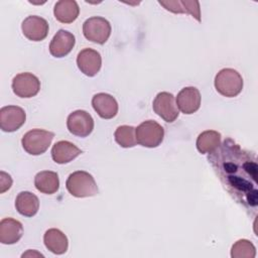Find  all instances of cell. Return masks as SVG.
<instances>
[{
  "mask_svg": "<svg viewBox=\"0 0 258 258\" xmlns=\"http://www.w3.org/2000/svg\"><path fill=\"white\" fill-rule=\"evenodd\" d=\"M68 191L76 198L94 197L99 192L97 183L87 171L78 170L71 173L66 181Z\"/></svg>",
  "mask_w": 258,
  "mask_h": 258,
  "instance_id": "obj_1",
  "label": "cell"
},
{
  "mask_svg": "<svg viewBox=\"0 0 258 258\" xmlns=\"http://www.w3.org/2000/svg\"><path fill=\"white\" fill-rule=\"evenodd\" d=\"M215 88L224 97L238 96L243 89V79L234 69H223L215 77Z\"/></svg>",
  "mask_w": 258,
  "mask_h": 258,
  "instance_id": "obj_2",
  "label": "cell"
},
{
  "mask_svg": "<svg viewBox=\"0 0 258 258\" xmlns=\"http://www.w3.org/2000/svg\"><path fill=\"white\" fill-rule=\"evenodd\" d=\"M53 137V132L43 129H32L23 135L21 139L22 147L31 155H40L48 149Z\"/></svg>",
  "mask_w": 258,
  "mask_h": 258,
  "instance_id": "obj_3",
  "label": "cell"
},
{
  "mask_svg": "<svg viewBox=\"0 0 258 258\" xmlns=\"http://www.w3.org/2000/svg\"><path fill=\"white\" fill-rule=\"evenodd\" d=\"M137 143L144 147L154 148L161 144L164 137V129L153 120H146L135 128Z\"/></svg>",
  "mask_w": 258,
  "mask_h": 258,
  "instance_id": "obj_4",
  "label": "cell"
},
{
  "mask_svg": "<svg viewBox=\"0 0 258 258\" xmlns=\"http://www.w3.org/2000/svg\"><path fill=\"white\" fill-rule=\"evenodd\" d=\"M83 33L88 40L98 44H104L110 37L111 24L104 17L93 16L84 22Z\"/></svg>",
  "mask_w": 258,
  "mask_h": 258,
  "instance_id": "obj_5",
  "label": "cell"
},
{
  "mask_svg": "<svg viewBox=\"0 0 258 258\" xmlns=\"http://www.w3.org/2000/svg\"><path fill=\"white\" fill-rule=\"evenodd\" d=\"M153 111L165 122L172 123L178 117V108L175 104L174 96L168 92H160L156 95L152 103Z\"/></svg>",
  "mask_w": 258,
  "mask_h": 258,
  "instance_id": "obj_6",
  "label": "cell"
},
{
  "mask_svg": "<svg viewBox=\"0 0 258 258\" xmlns=\"http://www.w3.org/2000/svg\"><path fill=\"white\" fill-rule=\"evenodd\" d=\"M40 81L31 73H20L12 80V91L20 98H31L38 94Z\"/></svg>",
  "mask_w": 258,
  "mask_h": 258,
  "instance_id": "obj_7",
  "label": "cell"
},
{
  "mask_svg": "<svg viewBox=\"0 0 258 258\" xmlns=\"http://www.w3.org/2000/svg\"><path fill=\"white\" fill-rule=\"evenodd\" d=\"M67 127L73 135L87 137L94 129V119L87 111L77 110L69 115Z\"/></svg>",
  "mask_w": 258,
  "mask_h": 258,
  "instance_id": "obj_8",
  "label": "cell"
},
{
  "mask_svg": "<svg viewBox=\"0 0 258 258\" xmlns=\"http://www.w3.org/2000/svg\"><path fill=\"white\" fill-rule=\"evenodd\" d=\"M26 120L25 111L18 106H5L0 109V128L4 132L18 130Z\"/></svg>",
  "mask_w": 258,
  "mask_h": 258,
  "instance_id": "obj_9",
  "label": "cell"
},
{
  "mask_svg": "<svg viewBox=\"0 0 258 258\" xmlns=\"http://www.w3.org/2000/svg\"><path fill=\"white\" fill-rule=\"evenodd\" d=\"M48 23L47 21L36 15L27 16L21 24L23 35L31 41H41L48 34Z\"/></svg>",
  "mask_w": 258,
  "mask_h": 258,
  "instance_id": "obj_10",
  "label": "cell"
},
{
  "mask_svg": "<svg viewBox=\"0 0 258 258\" xmlns=\"http://www.w3.org/2000/svg\"><path fill=\"white\" fill-rule=\"evenodd\" d=\"M77 64L84 75L94 77L99 73L102 66L101 54L95 49L84 48L77 56Z\"/></svg>",
  "mask_w": 258,
  "mask_h": 258,
  "instance_id": "obj_11",
  "label": "cell"
},
{
  "mask_svg": "<svg viewBox=\"0 0 258 258\" xmlns=\"http://www.w3.org/2000/svg\"><path fill=\"white\" fill-rule=\"evenodd\" d=\"M75 43L76 38L73 33L64 29H59L50 41L49 52L54 57H63L72 51Z\"/></svg>",
  "mask_w": 258,
  "mask_h": 258,
  "instance_id": "obj_12",
  "label": "cell"
},
{
  "mask_svg": "<svg viewBox=\"0 0 258 258\" xmlns=\"http://www.w3.org/2000/svg\"><path fill=\"white\" fill-rule=\"evenodd\" d=\"M177 108L186 115L192 114L200 109L201 94L196 87H185L176 96Z\"/></svg>",
  "mask_w": 258,
  "mask_h": 258,
  "instance_id": "obj_13",
  "label": "cell"
},
{
  "mask_svg": "<svg viewBox=\"0 0 258 258\" xmlns=\"http://www.w3.org/2000/svg\"><path fill=\"white\" fill-rule=\"evenodd\" d=\"M92 106L103 119H112L118 113V103L116 99L106 93L96 94L92 99Z\"/></svg>",
  "mask_w": 258,
  "mask_h": 258,
  "instance_id": "obj_14",
  "label": "cell"
},
{
  "mask_svg": "<svg viewBox=\"0 0 258 258\" xmlns=\"http://www.w3.org/2000/svg\"><path fill=\"white\" fill-rule=\"evenodd\" d=\"M23 235L22 224L13 218H4L0 222V242L5 245L17 243Z\"/></svg>",
  "mask_w": 258,
  "mask_h": 258,
  "instance_id": "obj_15",
  "label": "cell"
},
{
  "mask_svg": "<svg viewBox=\"0 0 258 258\" xmlns=\"http://www.w3.org/2000/svg\"><path fill=\"white\" fill-rule=\"evenodd\" d=\"M81 153L82 150L80 148L67 140H60L56 142L51 148V157L53 161L58 164L69 163L78 157Z\"/></svg>",
  "mask_w": 258,
  "mask_h": 258,
  "instance_id": "obj_16",
  "label": "cell"
},
{
  "mask_svg": "<svg viewBox=\"0 0 258 258\" xmlns=\"http://www.w3.org/2000/svg\"><path fill=\"white\" fill-rule=\"evenodd\" d=\"M43 242L45 247L53 254L61 255L67 252L69 247V241L67 236L58 229H48L44 236Z\"/></svg>",
  "mask_w": 258,
  "mask_h": 258,
  "instance_id": "obj_17",
  "label": "cell"
},
{
  "mask_svg": "<svg viewBox=\"0 0 258 258\" xmlns=\"http://www.w3.org/2000/svg\"><path fill=\"white\" fill-rule=\"evenodd\" d=\"M80 13V8L75 0L57 1L53 8V14L57 21L61 23L74 22Z\"/></svg>",
  "mask_w": 258,
  "mask_h": 258,
  "instance_id": "obj_18",
  "label": "cell"
},
{
  "mask_svg": "<svg viewBox=\"0 0 258 258\" xmlns=\"http://www.w3.org/2000/svg\"><path fill=\"white\" fill-rule=\"evenodd\" d=\"M34 185L38 191L52 195L56 192L59 187L58 175L56 172L50 170L39 171L34 177Z\"/></svg>",
  "mask_w": 258,
  "mask_h": 258,
  "instance_id": "obj_19",
  "label": "cell"
},
{
  "mask_svg": "<svg viewBox=\"0 0 258 258\" xmlns=\"http://www.w3.org/2000/svg\"><path fill=\"white\" fill-rule=\"evenodd\" d=\"M15 208L20 215L24 217H33L38 212L39 200L30 191H21L16 197Z\"/></svg>",
  "mask_w": 258,
  "mask_h": 258,
  "instance_id": "obj_20",
  "label": "cell"
},
{
  "mask_svg": "<svg viewBox=\"0 0 258 258\" xmlns=\"http://www.w3.org/2000/svg\"><path fill=\"white\" fill-rule=\"evenodd\" d=\"M161 6L172 13H187L198 21H201V9L198 1H159Z\"/></svg>",
  "mask_w": 258,
  "mask_h": 258,
  "instance_id": "obj_21",
  "label": "cell"
},
{
  "mask_svg": "<svg viewBox=\"0 0 258 258\" xmlns=\"http://www.w3.org/2000/svg\"><path fill=\"white\" fill-rule=\"evenodd\" d=\"M221 145V134L215 130L202 132L197 139V148L202 153H212Z\"/></svg>",
  "mask_w": 258,
  "mask_h": 258,
  "instance_id": "obj_22",
  "label": "cell"
},
{
  "mask_svg": "<svg viewBox=\"0 0 258 258\" xmlns=\"http://www.w3.org/2000/svg\"><path fill=\"white\" fill-rule=\"evenodd\" d=\"M115 141L124 148L133 147L137 144L135 128L133 126L122 125L119 126L114 133Z\"/></svg>",
  "mask_w": 258,
  "mask_h": 258,
  "instance_id": "obj_23",
  "label": "cell"
},
{
  "mask_svg": "<svg viewBox=\"0 0 258 258\" xmlns=\"http://www.w3.org/2000/svg\"><path fill=\"white\" fill-rule=\"evenodd\" d=\"M256 255L255 246L246 239L238 240L231 249L232 258H254Z\"/></svg>",
  "mask_w": 258,
  "mask_h": 258,
  "instance_id": "obj_24",
  "label": "cell"
},
{
  "mask_svg": "<svg viewBox=\"0 0 258 258\" xmlns=\"http://www.w3.org/2000/svg\"><path fill=\"white\" fill-rule=\"evenodd\" d=\"M12 185V178L11 176L4 172V171H1L0 172V192L3 194L5 192L6 190H8Z\"/></svg>",
  "mask_w": 258,
  "mask_h": 258,
  "instance_id": "obj_25",
  "label": "cell"
},
{
  "mask_svg": "<svg viewBox=\"0 0 258 258\" xmlns=\"http://www.w3.org/2000/svg\"><path fill=\"white\" fill-rule=\"evenodd\" d=\"M26 256H40V257H43L42 254H40L38 252H35V251H31V250H28L26 253L22 254V257H26Z\"/></svg>",
  "mask_w": 258,
  "mask_h": 258,
  "instance_id": "obj_26",
  "label": "cell"
}]
</instances>
